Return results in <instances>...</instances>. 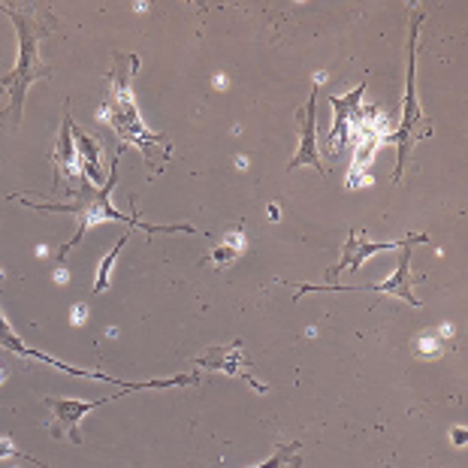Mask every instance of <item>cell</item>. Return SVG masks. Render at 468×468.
I'll use <instances>...</instances> for the list:
<instances>
[{
	"label": "cell",
	"instance_id": "9c48e42d",
	"mask_svg": "<svg viewBox=\"0 0 468 468\" xmlns=\"http://www.w3.org/2000/svg\"><path fill=\"white\" fill-rule=\"evenodd\" d=\"M122 396V393H118ZM118 396H103V399L97 402H79V399H55V396H48V408L55 411V426H52V435H61L67 432L69 441L73 444H82V435H79V423H82V417L88 411H94V408H101L106 402L118 399Z\"/></svg>",
	"mask_w": 468,
	"mask_h": 468
},
{
	"label": "cell",
	"instance_id": "7a4b0ae2",
	"mask_svg": "<svg viewBox=\"0 0 468 468\" xmlns=\"http://www.w3.org/2000/svg\"><path fill=\"white\" fill-rule=\"evenodd\" d=\"M136 67H139V61L133 55H115V69H112V76H109V97L101 109V118L112 124V131L118 133V139H122V143H118L122 148L136 145L148 154V145L157 143V145H164V152L169 157L173 143H169L166 136L145 131L143 118H139V109L133 101V85H131V76L136 73Z\"/></svg>",
	"mask_w": 468,
	"mask_h": 468
},
{
	"label": "cell",
	"instance_id": "7c38bea8",
	"mask_svg": "<svg viewBox=\"0 0 468 468\" xmlns=\"http://www.w3.org/2000/svg\"><path fill=\"white\" fill-rule=\"evenodd\" d=\"M55 164L58 169L69 178V185H82L85 176H82V166H79V154H76V145H73V118L64 115V127H61V139H58V148H55Z\"/></svg>",
	"mask_w": 468,
	"mask_h": 468
},
{
	"label": "cell",
	"instance_id": "ba28073f",
	"mask_svg": "<svg viewBox=\"0 0 468 468\" xmlns=\"http://www.w3.org/2000/svg\"><path fill=\"white\" fill-rule=\"evenodd\" d=\"M314 97L317 91H312V97H308L305 109H300L296 112V122H300V148H296V157H291V164H287V169H300V166H314L317 173L326 176V166L321 164V154H317V109H314Z\"/></svg>",
	"mask_w": 468,
	"mask_h": 468
},
{
	"label": "cell",
	"instance_id": "7402d4cb",
	"mask_svg": "<svg viewBox=\"0 0 468 468\" xmlns=\"http://www.w3.org/2000/svg\"><path fill=\"white\" fill-rule=\"evenodd\" d=\"M0 278H4V269H0Z\"/></svg>",
	"mask_w": 468,
	"mask_h": 468
},
{
	"label": "cell",
	"instance_id": "30bf717a",
	"mask_svg": "<svg viewBox=\"0 0 468 468\" xmlns=\"http://www.w3.org/2000/svg\"><path fill=\"white\" fill-rule=\"evenodd\" d=\"M405 242H408V236L399 239V242H368L366 233L351 230V236H347V242H345L342 261H338V263L330 269V275L335 278L338 272H345V269H354V272H360L363 263H366L372 254H378V251H396V248H402Z\"/></svg>",
	"mask_w": 468,
	"mask_h": 468
},
{
	"label": "cell",
	"instance_id": "9a60e30c",
	"mask_svg": "<svg viewBox=\"0 0 468 468\" xmlns=\"http://www.w3.org/2000/svg\"><path fill=\"white\" fill-rule=\"evenodd\" d=\"M127 239H131V233H124L122 239L115 242V248L109 251L106 257H103V263H101V269H97V282H94V293H103L106 287H109V278H112V266H115V261H118V254H122V248L127 245Z\"/></svg>",
	"mask_w": 468,
	"mask_h": 468
},
{
	"label": "cell",
	"instance_id": "277c9868",
	"mask_svg": "<svg viewBox=\"0 0 468 468\" xmlns=\"http://www.w3.org/2000/svg\"><path fill=\"white\" fill-rule=\"evenodd\" d=\"M417 27H420V16H414L411 37H408V85H405L402 124H399V131L387 133L381 139V145L384 143L399 145V164H396V169H393V182H399V178H402V169L408 164V154H411V148L420 143V139L432 136V122L423 115L420 101H417Z\"/></svg>",
	"mask_w": 468,
	"mask_h": 468
},
{
	"label": "cell",
	"instance_id": "6da1fadb",
	"mask_svg": "<svg viewBox=\"0 0 468 468\" xmlns=\"http://www.w3.org/2000/svg\"><path fill=\"white\" fill-rule=\"evenodd\" d=\"M118 161H122V152L115 154L112 161V169H109V178L103 187H94L91 182H82L79 187V203H67V206H55V203H25L31 208H43V212H67V215H76L79 218V230L76 236L69 239V242L61 248V257L67 251H73V245L82 239L91 227L103 224V221H122L127 224L131 230H145V233H197V227H187V224H178V227H152V224H143L136 215H124L118 212V208L109 203V197H112V187H115V178H118Z\"/></svg>",
	"mask_w": 468,
	"mask_h": 468
},
{
	"label": "cell",
	"instance_id": "4fadbf2b",
	"mask_svg": "<svg viewBox=\"0 0 468 468\" xmlns=\"http://www.w3.org/2000/svg\"><path fill=\"white\" fill-rule=\"evenodd\" d=\"M73 139L79 143L76 145V154H79V166H82L85 182L101 185V139L82 133L76 124H73Z\"/></svg>",
	"mask_w": 468,
	"mask_h": 468
},
{
	"label": "cell",
	"instance_id": "5bb4252c",
	"mask_svg": "<svg viewBox=\"0 0 468 468\" xmlns=\"http://www.w3.org/2000/svg\"><path fill=\"white\" fill-rule=\"evenodd\" d=\"M242 251H245V236L242 233H227V245L218 248L215 254H208L206 261L215 263V266H227L230 261H236V257L242 254Z\"/></svg>",
	"mask_w": 468,
	"mask_h": 468
},
{
	"label": "cell",
	"instance_id": "ac0fdd59",
	"mask_svg": "<svg viewBox=\"0 0 468 468\" xmlns=\"http://www.w3.org/2000/svg\"><path fill=\"white\" fill-rule=\"evenodd\" d=\"M85 317H88V305H76V308H73V324L79 326V324L85 321Z\"/></svg>",
	"mask_w": 468,
	"mask_h": 468
},
{
	"label": "cell",
	"instance_id": "5b68a950",
	"mask_svg": "<svg viewBox=\"0 0 468 468\" xmlns=\"http://www.w3.org/2000/svg\"><path fill=\"white\" fill-rule=\"evenodd\" d=\"M0 347H6V351H13L18 356H34V360L39 363H48V366H55L58 372H67V375H79V378H91V381H106V384H115V387H122V390H161V387H185V384H197V375H178V378H166V381H145V384H122L118 378L112 375H103V372H85V368H76V366H67L61 360H55V356H48V354H39L34 351V347H27L22 338H18L13 333V326L6 324V317L4 312H0Z\"/></svg>",
	"mask_w": 468,
	"mask_h": 468
},
{
	"label": "cell",
	"instance_id": "44dd1931",
	"mask_svg": "<svg viewBox=\"0 0 468 468\" xmlns=\"http://www.w3.org/2000/svg\"><path fill=\"white\" fill-rule=\"evenodd\" d=\"M0 381H6V368L4 366H0Z\"/></svg>",
	"mask_w": 468,
	"mask_h": 468
},
{
	"label": "cell",
	"instance_id": "8992f818",
	"mask_svg": "<svg viewBox=\"0 0 468 468\" xmlns=\"http://www.w3.org/2000/svg\"><path fill=\"white\" fill-rule=\"evenodd\" d=\"M430 242V236L426 233H414L408 236V242L402 245V257H399V266H396V275L390 278V282L384 284H363V287H345V284H324V287H312V284H303L300 287V296L312 293V291H345V293H390V296H399L402 303H411V305H420V300L414 296L411 291V248L414 245H423Z\"/></svg>",
	"mask_w": 468,
	"mask_h": 468
},
{
	"label": "cell",
	"instance_id": "ffe728a7",
	"mask_svg": "<svg viewBox=\"0 0 468 468\" xmlns=\"http://www.w3.org/2000/svg\"><path fill=\"white\" fill-rule=\"evenodd\" d=\"M25 460H27V463H37V465H39V468H48V465H46V463H39V460H34V456H25Z\"/></svg>",
	"mask_w": 468,
	"mask_h": 468
},
{
	"label": "cell",
	"instance_id": "8fae6325",
	"mask_svg": "<svg viewBox=\"0 0 468 468\" xmlns=\"http://www.w3.org/2000/svg\"><path fill=\"white\" fill-rule=\"evenodd\" d=\"M200 368H218V372H227V375H236V378H245L248 384L254 387V390H266L263 384H257L251 375L245 372V351L242 345H230V347H212V354L203 356V360H197Z\"/></svg>",
	"mask_w": 468,
	"mask_h": 468
},
{
	"label": "cell",
	"instance_id": "d6986e66",
	"mask_svg": "<svg viewBox=\"0 0 468 468\" xmlns=\"http://www.w3.org/2000/svg\"><path fill=\"white\" fill-rule=\"evenodd\" d=\"M453 441H456V444H463V441H465V430H453Z\"/></svg>",
	"mask_w": 468,
	"mask_h": 468
},
{
	"label": "cell",
	"instance_id": "52a82bcc",
	"mask_svg": "<svg viewBox=\"0 0 468 468\" xmlns=\"http://www.w3.org/2000/svg\"><path fill=\"white\" fill-rule=\"evenodd\" d=\"M363 91H366V82L356 85L354 91H347L345 97H330L333 103V112H335V122H333V131H330V152L335 154L338 148L345 145H354V136H356V127L363 122Z\"/></svg>",
	"mask_w": 468,
	"mask_h": 468
},
{
	"label": "cell",
	"instance_id": "3957f363",
	"mask_svg": "<svg viewBox=\"0 0 468 468\" xmlns=\"http://www.w3.org/2000/svg\"><path fill=\"white\" fill-rule=\"evenodd\" d=\"M4 13L13 18L16 27H18V64H16L13 73L0 79V85H4L9 91V97H13V124L18 127L22 124V106H25L27 88H31L34 79L48 76L52 69L39 61V55H37L39 39L46 37V25L39 22L37 16L18 13V9H13V6H4Z\"/></svg>",
	"mask_w": 468,
	"mask_h": 468
},
{
	"label": "cell",
	"instance_id": "2e32d148",
	"mask_svg": "<svg viewBox=\"0 0 468 468\" xmlns=\"http://www.w3.org/2000/svg\"><path fill=\"white\" fill-rule=\"evenodd\" d=\"M296 451H300V444H282V447H278V451H275V456H272V460H266V463H261V465H254V468H282L284 463H291L293 460V453Z\"/></svg>",
	"mask_w": 468,
	"mask_h": 468
},
{
	"label": "cell",
	"instance_id": "e0dca14e",
	"mask_svg": "<svg viewBox=\"0 0 468 468\" xmlns=\"http://www.w3.org/2000/svg\"><path fill=\"white\" fill-rule=\"evenodd\" d=\"M420 354H441V345H438V342H432V338H423V342H420Z\"/></svg>",
	"mask_w": 468,
	"mask_h": 468
}]
</instances>
